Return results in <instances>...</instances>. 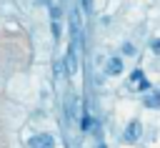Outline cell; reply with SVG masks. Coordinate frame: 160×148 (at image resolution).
<instances>
[{"mask_svg": "<svg viewBox=\"0 0 160 148\" xmlns=\"http://www.w3.org/2000/svg\"><path fill=\"white\" fill-rule=\"evenodd\" d=\"M140 130H142L140 120H130L128 128H125V133H122V140H125V143H135V140L140 138Z\"/></svg>", "mask_w": 160, "mask_h": 148, "instance_id": "obj_4", "label": "cell"}, {"mask_svg": "<svg viewBox=\"0 0 160 148\" xmlns=\"http://www.w3.org/2000/svg\"><path fill=\"white\" fill-rule=\"evenodd\" d=\"M150 50H152V53H158V55H160V38H155V40H152V43H150Z\"/></svg>", "mask_w": 160, "mask_h": 148, "instance_id": "obj_9", "label": "cell"}, {"mask_svg": "<svg viewBox=\"0 0 160 148\" xmlns=\"http://www.w3.org/2000/svg\"><path fill=\"white\" fill-rule=\"evenodd\" d=\"M62 65H65V73H68V75H75V70H78V45H70V48H68Z\"/></svg>", "mask_w": 160, "mask_h": 148, "instance_id": "obj_1", "label": "cell"}, {"mask_svg": "<svg viewBox=\"0 0 160 148\" xmlns=\"http://www.w3.org/2000/svg\"><path fill=\"white\" fill-rule=\"evenodd\" d=\"M80 130H82V133H88V130H95V133H98V123H95V118L85 113L82 120H80Z\"/></svg>", "mask_w": 160, "mask_h": 148, "instance_id": "obj_6", "label": "cell"}, {"mask_svg": "<svg viewBox=\"0 0 160 148\" xmlns=\"http://www.w3.org/2000/svg\"><path fill=\"white\" fill-rule=\"evenodd\" d=\"M105 73H108V75H120V73H122V58L112 55V58L105 63Z\"/></svg>", "mask_w": 160, "mask_h": 148, "instance_id": "obj_5", "label": "cell"}, {"mask_svg": "<svg viewBox=\"0 0 160 148\" xmlns=\"http://www.w3.org/2000/svg\"><path fill=\"white\" fill-rule=\"evenodd\" d=\"M80 8H82V13H90V8H92V0H82V5H80Z\"/></svg>", "mask_w": 160, "mask_h": 148, "instance_id": "obj_11", "label": "cell"}, {"mask_svg": "<svg viewBox=\"0 0 160 148\" xmlns=\"http://www.w3.org/2000/svg\"><path fill=\"white\" fill-rule=\"evenodd\" d=\"M120 50H122V55H130V58L138 53V48H135L132 43H122V48H120Z\"/></svg>", "mask_w": 160, "mask_h": 148, "instance_id": "obj_8", "label": "cell"}, {"mask_svg": "<svg viewBox=\"0 0 160 148\" xmlns=\"http://www.w3.org/2000/svg\"><path fill=\"white\" fill-rule=\"evenodd\" d=\"M50 18H52V20H58V18H60V8L50 5Z\"/></svg>", "mask_w": 160, "mask_h": 148, "instance_id": "obj_10", "label": "cell"}, {"mask_svg": "<svg viewBox=\"0 0 160 148\" xmlns=\"http://www.w3.org/2000/svg\"><path fill=\"white\" fill-rule=\"evenodd\" d=\"M128 85H130L132 90H152V88H150V83L142 78V70H132V73H130V80H128Z\"/></svg>", "mask_w": 160, "mask_h": 148, "instance_id": "obj_3", "label": "cell"}, {"mask_svg": "<svg viewBox=\"0 0 160 148\" xmlns=\"http://www.w3.org/2000/svg\"><path fill=\"white\" fill-rule=\"evenodd\" d=\"M30 148H55V138L50 133H35L30 138Z\"/></svg>", "mask_w": 160, "mask_h": 148, "instance_id": "obj_2", "label": "cell"}, {"mask_svg": "<svg viewBox=\"0 0 160 148\" xmlns=\"http://www.w3.org/2000/svg\"><path fill=\"white\" fill-rule=\"evenodd\" d=\"M52 35H55V38L60 35V25H58V23H52Z\"/></svg>", "mask_w": 160, "mask_h": 148, "instance_id": "obj_12", "label": "cell"}, {"mask_svg": "<svg viewBox=\"0 0 160 148\" xmlns=\"http://www.w3.org/2000/svg\"><path fill=\"white\" fill-rule=\"evenodd\" d=\"M145 108H160V90H150L145 95Z\"/></svg>", "mask_w": 160, "mask_h": 148, "instance_id": "obj_7", "label": "cell"}]
</instances>
